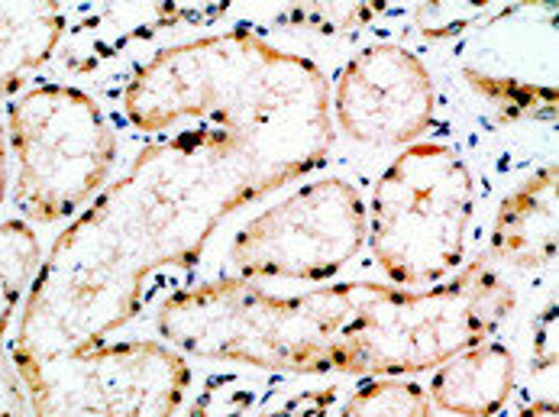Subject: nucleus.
Returning <instances> with one entry per match:
<instances>
[{"mask_svg":"<svg viewBox=\"0 0 559 417\" xmlns=\"http://www.w3.org/2000/svg\"><path fill=\"white\" fill-rule=\"evenodd\" d=\"M288 181L217 127L146 146L39 262L10 359L104 346L140 314L153 272L198 265L230 214Z\"/></svg>","mask_w":559,"mask_h":417,"instance_id":"nucleus-1","label":"nucleus"},{"mask_svg":"<svg viewBox=\"0 0 559 417\" xmlns=\"http://www.w3.org/2000/svg\"><path fill=\"white\" fill-rule=\"evenodd\" d=\"M123 114L140 133L204 117L292 181L323 166L333 146L326 75L249 26L156 52L127 84Z\"/></svg>","mask_w":559,"mask_h":417,"instance_id":"nucleus-2","label":"nucleus"},{"mask_svg":"<svg viewBox=\"0 0 559 417\" xmlns=\"http://www.w3.org/2000/svg\"><path fill=\"white\" fill-rule=\"evenodd\" d=\"M366 285L340 282L282 298L246 278H214L168 295L156 327L178 353L265 372L323 376L333 369V346L356 318Z\"/></svg>","mask_w":559,"mask_h":417,"instance_id":"nucleus-3","label":"nucleus"},{"mask_svg":"<svg viewBox=\"0 0 559 417\" xmlns=\"http://www.w3.org/2000/svg\"><path fill=\"white\" fill-rule=\"evenodd\" d=\"M514 305V288L488 265V255L430 288L369 282L356 318L333 346L330 372L369 379L427 372L488 343Z\"/></svg>","mask_w":559,"mask_h":417,"instance_id":"nucleus-4","label":"nucleus"},{"mask_svg":"<svg viewBox=\"0 0 559 417\" xmlns=\"http://www.w3.org/2000/svg\"><path fill=\"white\" fill-rule=\"evenodd\" d=\"M476 184L466 159L440 143L404 146L372 188L369 247L407 288L443 282L466 255Z\"/></svg>","mask_w":559,"mask_h":417,"instance_id":"nucleus-5","label":"nucleus"},{"mask_svg":"<svg viewBox=\"0 0 559 417\" xmlns=\"http://www.w3.org/2000/svg\"><path fill=\"white\" fill-rule=\"evenodd\" d=\"M16 211L33 224L66 221L107 181L117 156L104 110L72 84H39L7 107Z\"/></svg>","mask_w":559,"mask_h":417,"instance_id":"nucleus-6","label":"nucleus"},{"mask_svg":"<svg viewBox=\"0 0 559 417\" xmlns=\"http://www.w3.org/2000/svg\"><path fill=\"white\" fill-rule=\"evenodd\" d=\"M13 366L33 417H171L191 385L188 359L156 339L13 359Z\"/></svg>","mask_w":559,"mask_h":417,"instance_id":"nucleus-7","label":"nucleus"},{"mask_svg":"<svg viewBox=\"0 0 559 417\" xmlns=\"http://www.w3.org/2000/svg\"><path fill=\"white\" fill-rule=\"evenodd\" d=\"M369 234V207L346 178L301 184L282 204L252 217L230 247L246 282L259 278H333Z\"/></svg>","mask_w":559,"mask_h":417,"instance_id":"nucleus-8","label":"nucleus"},{"mask_svg":"<svg viewBox=\"0 0 559 417\" xmlns=\"http://www.w3.org/2000/svg\"><path fill=\"white\" fill-rule=\"evenodd\" d=\"M330 104L353 143L414 146L433 123L437 91L411 49L376 43L343 65Z\"/></svg>","mask_w":559,"mask_h":417,"instance_id":"nucleus-9","label":"nucleus"},{"mask_svg":"<svg viewBox=\"0 0 559 417\" xmlns=\"http://www.w3.org/2000/svg\"><path fill=\"white\" fill-rule=\"evenodd\" d=\"M559 171L537 168L498 207L491 227V255L514 269H544L557 259Z\"/></svg>","mask_w":559,"mask_h":417,"instance_id":"nucleus-10","label":"nucleus"},{"mask_svg":"<svg viewBox=\"0 0 559 417\" xmlns=\"http://www.w3.org/2000/svg\"><path fill=\"white\" fill-rule=\"evenodd\" d=\"M518 382V362L504 343H479L447 359L430 379V402L463 417L498 415Z\"/></svg>","mask_w":559,"mask_h":417,"instance_id":"nucleus-11","label":"nucleus"},{"mask_svg":"<svg viewBox=\"0 0 559 417\" xmlns=\"http://www.w3.org/2000/svg\"><path fill=\"white\" fill-rule=\"evenodd\" d=\"M36 269H39V240L26 227V221L0 224V417H33L20 372L13 359L7 362L3 339L23 291L36 278Z\"/></svg>","mask_w":559,"mask_h":417,"instance_id":"nucleus-12","label":"nucleus"},{"mask_svg":"<svg viewBox=\"0 0 559 417\" xmlns=\"http://www.w3.org/2000/svg\"><path fill=\"white\" fill-rule=\"evenodd\" d=\"M62 33L59 3H0V100L52 59Z\"/></svg>","mask_w":559,"mask_h":417,"instance_id":"nucleus-13","label":"nucleus"},{"mask_svg":"<svg viewBox=\"0 0 559 417\" xmlns=\"http://www.w3.org/2000/svg\"><path fill=\"white\" fill-rule=\"evenodd\" d=\"M463 79L479 91L491 107H498L508 120H554L557 117V87L554 84L514 82L485 75L479 69H466Z\"/></svg>","mask_w":559,"mask_h":417,"instance_id":"nucleus-14","label":"nucleus"},{"mask_svg":"<svg viewBox=\"0 0 559 417\" xmlns=\"http://www.w3.org/2000/svg\"><path fill=\"white\" fill-rule=\"evenodd\" d=\"M340 417H430V395L417 382L369 379L346 398Z\"/></svg>","mask_w":559,"mask_h":417,"instance_id":"nucleus-15","label":"nucleus"},{"mask_svg":"<svg viewBox=\"0 0 559 417\" xmlns=\"http://www.w3.org/2000/svg\"><path fill=\"white\" fill-rule=\"evenodd\" d=\"M379 13H385V3H301L282 13L278 23H295L305 29H318L323 36H333L366 26Z\"/></svg>","mask_w":559,"mask_h":417,"instance_id":"nucleus-16","label":"nucleus"},{"mask_svg":"<svg viewBox=\"0 0 559 417\" xmlns=\"http://www.w3.org/2000/svg\"><path fill=\"white\" fill-rule=\"evenodd\" d=\"M511 13V7H491V3H424L414 10V23L427 39H450L479 20H495Z\"/></svg>","mask_w":559,"mask_h":417,"instance_id":"nucleus-17","label":"nucleus"},{"mask_svg":"<svg viewBox=\"0 0 559 417\" xmlns=\"http://www.w3.org/2000/svg\"><path fill=\"white\" fill-rule=\"evenodd\" d=\"M255 395L249 389H237L234 376H214L204 385V395L191 405L188 417H242L252 408Z\"/></svg>","mask_w":559,"mask_h":417,"instance_id":"nucleus-18","label":"nucleus"},{"mask_svg":"<svg viewBox=\"0 0 559 417\" xmlns=\"http://www.w3.org/2000/svg\"><path fill=\"white\" fill-rule=\"evenodd\" d=\"M559 359V308L557 301L537 318L534 327V372H554Z\"/></svg>","mask_w":559,"mask_h":417,"instance_id":"nucleus-19","label":"nucleus"},{"mask_svg":"<svg viewBox=\"0 0 559 417\" xmlns=\"http://www.w3.org/2000/svg\"><path fill=\"white\" fill-rule=\"evenodd\" d=\"M336 398V389H323L320 395H295L292 402H285L275 415L269 417H323V412L333 405Z\"/></svg>","mask_w":559,"mask_h":417,"instance_id":"nucleus-20","label":"nucleus"},{"mask_svg":"<svg viewBox=\"0 0 559 417\" xmlns=\"http://www.w3.org/2000/svg\"><path fill=\"white\" fill-rule=\"evenodd\" d=\"M518 417H559V408L557 402H534V405H527Z\"/></svg>","mask_w":559,"mask_h":417,"instance_id":"nucleus-21","label":"nucleus"},{"mask_svg":"<svg viewBox=\"0 0 559 417\" xmlns=\"http://www.w3.org/2000/svg\"><path fill=\"white\" fill-rule=\"evenodd\" d=\"M7 194V146H3V127H0V201Z\"/></svg>","mask_w":559,"mask_h":417,"instance_id":"nucleus-22","label":"nucleus"}]
</instances>
